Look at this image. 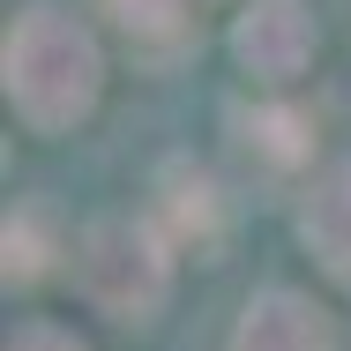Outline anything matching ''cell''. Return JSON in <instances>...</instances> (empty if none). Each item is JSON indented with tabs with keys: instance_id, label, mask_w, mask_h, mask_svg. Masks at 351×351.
Segmentation results:
<instances>
[{
	"instance_id": "6da1fadb",
	"label": "cell",
	"mask_w": 351,
	"mask_h": 351,
	"mask_svg": "<svg viewBox=\"0 0 351 351\" xmlns=\"http://www.w3.org/2000/svg\"><path fill=\"white\" fill-rule=\"evenodd\" d=\"M0 75H8V105L30 135H75L105 97V53H97L90 23L60 0H30L8 23Z\"/></svg>"
},
{
	"instance_id": "7a4b0ae2",
	"label": "cell",
	"mask_w": 351,
	"mask_h": 351,
	"mask_svg": "<svg viewBox=\"0 0 351 351\" xmlns=\"http://www.w3.org/2000/svg\"><path fill=\"white\" fill-rule=\"evenodd\" d=\"M172 239L149 217H97L75 239V291L105 314V322H157V306L172 299Z\"/></svg>"
},
{
	"instance_id": "3957f363",
	"label": "cell",
	"mask_w": 351,
	"mask_h": 351,
	"mask_svg": "<svg viewBox=\"0 0 351 351\" xmlns=\"http://www.w3.org/2000/svg\"><path fill=\"white\" fill-rule=\"evenodd\" d=\"M314 45H322V30H314V8L306 0H247L239 23H232V60L262 90L299 82L314 68Z\"/></svg>"
},
{
	"instance_id": "277c9868",
	"label": "cell",
	"mask_w": 351,
	"mask_h": 351,
	"mask_svg": "<svg viewBox=\"0 0 351 351\" xmlns=\"http://www.w3.org/2000/svg\"><path fill=\"white\" fill-rule=\"evenodd\" d=\"M232 351H337V322L306 291H254L232 322Z\"/></svg>"
},
{
	"instance_id": "5b68a950",
	"label": "cell",
	"mask_w": 351,
	"mask_h": 351,
	"mask_svg": "<svg viewBox=\"0 0 351 351\" xmlns=\"http://www.w3.org/2000/svg\"><path fill=\"white\" fill-rule=\"evenodd\" d=\"M180 254L195 247L202 262H217V247H224V195H217L202 172H187V165H172L165 180H157V217H149Z\"/></svg>"
},
{
	"instance_id": "8992f818",
	"label": "cell",
	"mask_w": 351,
	"mask_h": 351,
	"mask_svg": "<svg viewBox=\"0 0 351 351\" xmlns=\"http://www.w3.org/2000/svg\"><path fill=\"white\" fill-rule=\"evenodd\" d=\"M299 239L337 284H351V165H329L314 180V195L299 210Z\"/></svg>"
},
{
	"instance_id": "52a82bcc",
	"label": "cell",
	"mask_w": 351,
	"mask_h": 351,
	"mask_svg": "<svg viewBox=\"0 0 351 351\" xmlns=\"http://www.w3.org/2000/svg\"><path fill=\"white\" fill-rule=\"evenodd\" d=\"M239 142H247V157H254V165L291 172V165H306V157H314V120H306V112H291V105H254V112L239 120Z\"/></svg>"
},
{
	"instance_id": "ba28073f",
	"label": "cell",
	"mask_w": 351,
	"mask_h": 351,
	"mask_svg": "<svg viewBox=\"0 0 351 351\" xmlns=\"http://www.w3.org/2000/svg\"><path fill=\"white\" fill-rule=\"evenodd\" d=\"M135 53H180L195 38V0H105Z\"/></svg>"
},
{
	"instance_id": "9c48e42d",
	"label": "cell",
	"mask_w": 351,
	"mask_h": 351,
	"mask_svg": "<svg viewBox=\"0 0 351 351\" xmlns=\"http://www.w3.org/2000/svg\"><path fill=\"white\" fill-rule=\"evenodd\" d=\"M60 239H53V210L45 202H15L8 210V284H38L53 269Z\"/></svg>"
},
{
	"instance_id": "30bf717a",
	"label": "cell",
	"mask_w": 351,
	"mask_h": 351,
	"mask_svg": "<svg viewBox=\"0 0 351 351\" xmlns=\"http://www.w3.org/2000/svg\"><path fill=\"white\" fill-rule=\"evenodd\" d=\"M8 351H90V344H75L68 329H53V322H23L8 337Z\"/></svg>"
}]
</instances>
